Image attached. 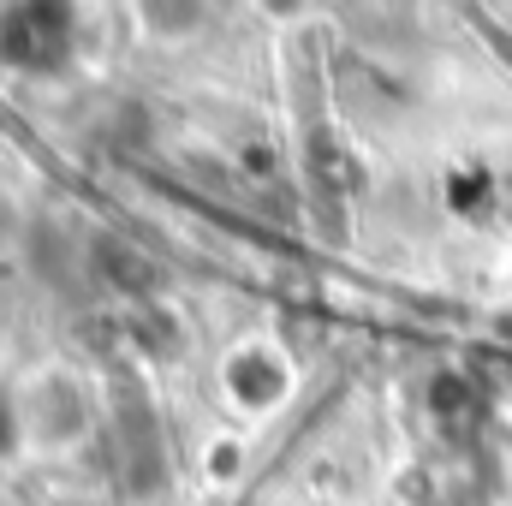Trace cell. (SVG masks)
<instances>
[{"instance_id":"1","label":"cell","mask_w":512,"mask_h":506,"mask_svg":"<svg viewBox=\"0 0 512 506\" xmlns=\"http://www.w3.org/2000/svg\"><path fill=\"white\" fill-rule=\"evenodd\" d=\"M18 429L36 447H48V453H60L66 441H78L90 429V405H84V387L72 381V370H36V376L24 381V393H18Z\"/></svg>"},{"instance_id":"2","label":"cell","mask_w":512,"mask_h":506,"mask_svg":"<svg viewBox=\"0 0 512 506\" xmlns=\"http://www.w3.org/2000/svg\"><path fill=\"white\" fill-rule=\"evenodd\" d=\"M256 12H268V18H274V24H292V18H304V6H310V0H251Z\"/></svg>"}]
</instances>
